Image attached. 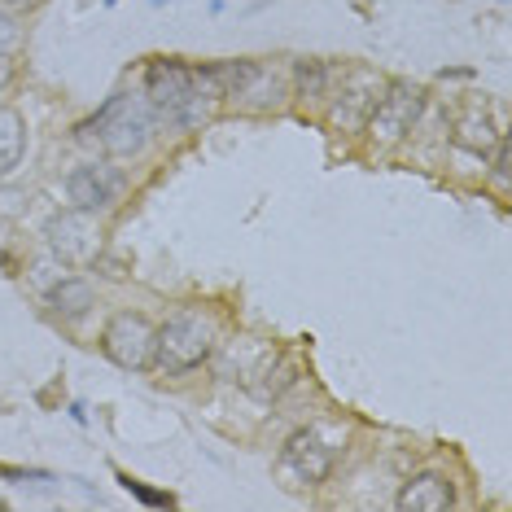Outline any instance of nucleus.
<instances>
[{
  "label": "nucleus",
  "mask_w": 512,
  "mask_h": 512,
  "mask_svg": "<svg viewBox=\"0 0 512 512\" xmlns=\"http://www.w3.org/2000/svg\"><path fill=\"white\" fill-rule=\"evenodd\" d=\"M211 351H215V324L202 311H176L154 337V364L171 372V377L206 364Z\"/></svg>",
  "instance_id": "3"
},
{
  "label": "nucleus",
  "mask_w": 512,
  "mask_h": 512,
  "mask_svg": "<svg viewBox=\"0 0 512 512\" xmlns=\"http://www.w3.org/2000/svg\"><path fill=\"white\" fill-rule=\"evenodd\" d=\"M22 154H27V123H22L18 110L0 106V180L14 176Z\"/></svg>",
  "instance_id": "10"
},
{
  "label": "nucleus",
  "mask_w": 512,
  "mask_h": 512,
  "mask_svg": "<svg viewBox=\"0 0 512 512\" xmlns=\"http://www.w3.org/2000/svg\"><path fill=\"white\" fill-rule=\"evenodd\" d=\"M110 5H119V0H110Z\"/></svg>",
  "instance_id": "19"
},
{
  "label": "nucleus",
  "mask_w": 512,
  "mask_h": 512,
  "mask_svg": "<svg viewBox=\"0 0 512 512\" xmlns=\"http://www.w3.org/2000/svg\"><path fill=\"white\" fill-rule=\"evenodd\" d=\"M285 473H294L298 482H307V486H316L324 482V477L333 473V447L324 442L316 429H302V434H294L285 442Z\"/></svg>",
  "instance_id": "8"
},
{
  "label": "nucleus",
  "mask_w": 512,
  "mask_h": 512,
  "mask_svg": "<svg viewBox=\"0 0 512 512\" xmlns=\"http://www.w3.org/2000/svg\"><path fill=\"white\" fill-rule=\"evenodd\" d=\"M421 106H425V92L416 84H390L386 97H377L368 110V136L381 145L403 141L412 132V123L421 119Z\"/></svg>",
  "instance_id": "4"
},
{
  "label": "nucleus",
  "mask_w": 512,
  "mask_h": 512,
  "mask_svg": "<svg viewBox=\"0 0 512 512\" xmlns=\"http://www.w3.org/2000/svg\"><path fill=\"white\" fill-rule=\"evenodd\" d=\"M460 149H473V154H491V149L499 145V132L491 127V119H460V127H456V136H451Z\"/></svg>",
  "instance_id": "12"
},
{
  "label": "nucleus",
  "mask_w": 512,
  "mask_h": 512,
  "mask_svg": "<svg viewBox=\"0 0 512 512\" xmlns=\"http://www.w3.org/2000/svg\"><path fill=\"white\" fill-rule=\"evenodd\" d=\"M451 504H456V495H451L447 477H438V473H416L399 491L403 512H447Z\"/></svg>",
  "instance_id": "9"
},
{
  "label": "nucleus",
  "mask_w": 512,
  "mask_h": 512,
  "mask_svg": "<svg viewBox=\"0 0 512 512\" xmlns=\"http://www.w3.org/2000/svg\"><path fill=\"white\" fill-rule=\"evenodd\" d=\"M495 184H504L508 189V145L499 141V162H495Z\"/></svg>",
  "instance_id": "16"
},
{
  "label": "nucleus",
  "mask_w": 512,
  "mask_h": 512,
  "mask_svg": "<svg viewBox=\"0 0 512 512\" xmlns=\"http://www.w3.org/2000/svg\"><path fill=\"white\" fill-rule=\"evenodd\" d=\"M154 337H158V329L145 316H136V311H119V316L106 324L101 346H106V355L119 368L141 372V368L154 364Z\"/></svg>",
  "instance_id": "6"
},
{
  "label": "nucleus",
  "mask_w": 512,
  "mask_h": 512,
  "mask_svg": "<svg viewBox=\"0 0 512 512\" xmlns=\"http://www.w3.org/2000/svg\"><path fill=\"white\" fill-rule=\"evenodd\" d=\"M119 486H123L127 495H136V499H141V504H149V508H171V504H176V499H171L167 491H154V486L136 482L132 473H119Z\"/></svg>",
  "instance_id": "14"
},
{
  "label": "nucleus",
  "mask_w": 512,
  "mask_h": 512,
  "mask_svg": "<svg viewBox=\"0 0 512 512\" xmlns=\"http://www.w3.org/2000/svg\"><path fill=\"white\" fill-rule=\"evenodd\" d=\"M294 79H298V97H324L329 71H324V62H298Z\"/></svg>",
  "instance_id": "13"
},
{
  "label": "nucleus",
  "mask_w": 512,
  "mask_h": 512,
  "mask_svg": "<svg viewBox=\"0 0 512 512\" xmlns=\"http://www.w3.org/2000/svg\"><path fill=\"white\" fill-rule=\"evenodd\" d=\"M49 250L57 263H92L101 254V224L97 211L71 206L49 224Z\"/></svg>",
  "instance_id": "5"
},
{
  "label": "nucleus",
  "mask_w": 512,
  "mask_h": 512,
  "mask_svg": "<svg viewBox=\"0 0 512 512\" xmlns=\"http://www.w3.org/2000/svg\"><path fill=\"white\" fill-rule=\"evenodd\" d=\"M49 302L57 316H84L92 307V285L79 276H57V285L49 289Z\"/></svg>",
  "instance_id": "11"
},
{
  "label": "nucleus",
  "mask_w": 512,
  "mask_h": 512,
  "mask_svg": "<svg viewBox=\"0 0 512 512\" xmlns=\"http://www.w3.org/2000/svg\"><path fill=\"white\" fill-rule=\"evenodd\" d=\"M22 44V27H18V18L14 14H5L0 9V57H9Z\"/></svg>",
  "instance_id": "15"
},
{
  "label": "nucleus",
  "mask_w": 512,
  "mask_h": 512,
  "mask_svg": "<svg viewBox=\"0 0 512 512\" xmlns=\"http://www.w3.org/2000/svg\"><path fill=\"white\" fill-rule=\"evenodd\" d=\"M145 101L154 106L158 119L176 123V127H193L211 114L215 101H206L193 84V71L180 62H154L145 71Z\"/></svg>",
  "instance_id": "2"
},
{
  "label": "nucleus",
  "mask_w": 512,
  "mask_h": 512,
  "mask_svg": "<svg viewBox=\"0 0 512 512\" xmlns=\"http://www.w3.org/2000/svg\"><path fill=\"white\" fill-rule=\"evenodd\" d=\"M66 193H71V202L84 206V211H106V206H114L123 193V171L110 167V162L75 167L71 180H66Z\"/></svg>",
  "instance_id": "7"
},
{
  "label": "nucleus",
  "mask_w": 512,
  "mask_h": 512,
  "mask_svg": "<svg viewBox=\"0 0 512 512\" xmlns=\"http://www.w3.org/2000/svg\"><path fill=\"white\" fill-rule=\"evenodd\" d=\"M154 106L145 97H110L97 119L79 127V141H101L110 158H136L154 136Z\"/></svg>",
  "instance_id": "1"
},
{
  "label": "nucleus",
  "mask_w": 512,
  "mask_h": 512,
  "mask_svg": "<svg viewBox=\"0 0 512 512\" xmlns=\"http://www.w3.org/2000/svg\"><path fill=\"white\" fill-rule=\"evenodd\" d=\"M14 9H36V5H44V0H9Z\"/></svg>",
  "instance_id": "17"
},
{
  "label": "nucleus",
  "mask_w": 512,
  "mask_h": 512,
  "mask_svg": "<svg viewBox=\"0 0 512 512\" xmlns=\"http://www.w3.org/2000/svg\"><path fill=\"white\" fill-rule=\"evenodd\" d=\"M0 259H5V228H0Z\"/></svg>",
  "instance_id": "18"
}]
</instances>
